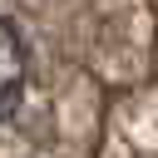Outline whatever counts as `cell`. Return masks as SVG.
<instances>
[{
    "mask_svg": "<svg viewBox=\"0 0 158 158\" xmlns=\"http://www.w3.org/2000/svg\"><path fill=\"white\" fill-rule=\"evenodd\" d=\"M25 79H30V64H25V40L10 20H0V123L20 109L25 99Z\"/></svg>",
    "mask_w": 158,
    "mask_h": 158,
    "instance_id": "obj_1",
    "label": "cell"
}]
</instances>
